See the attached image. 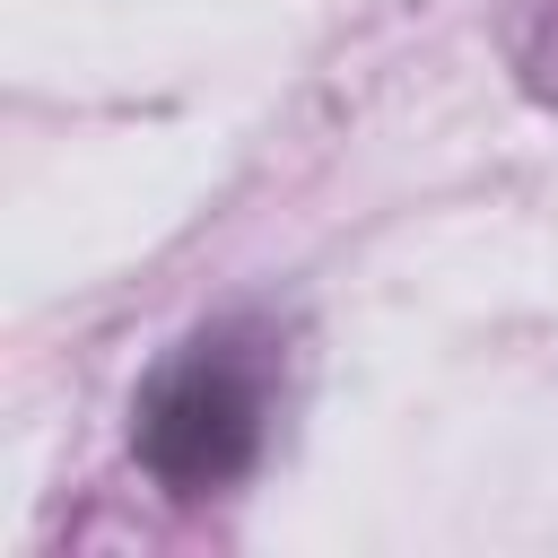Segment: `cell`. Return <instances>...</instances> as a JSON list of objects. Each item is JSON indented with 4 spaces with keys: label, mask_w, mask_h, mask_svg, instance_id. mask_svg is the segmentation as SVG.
Returning <instances> with one entry per match:
<instances>
[{
    "label": "cell",
    "mask_w": 558,
    "mask_h": 558,
    "mask_svg": "<svg viewBox=\"0 0 558 558\" xmlns=\"http://www.w3.org/2000/svg\"><path fill=\"white\" fill-rule=\"evenodd\" d=\"M497 35H506L514 78L558 113V0H497Z\"/></svg>",
    "instance_id": "obj_2"
},
{
    "label": "cell",
    "mask_w": 558,
    "mask_h": 558,
    "mask_svg": "<svg viewBox=\"0 0 558 558\" xmlns=\"http://www.w3.org/2000/svg\"><path fill=\"white\" fill-rule=\"evenodd\" d=\"M288 401V331L270 314H218L131 401V453L166 497H218L262 471Z\"/></svg>",
    "instance_id": "obj_1"
}]
</instances>
